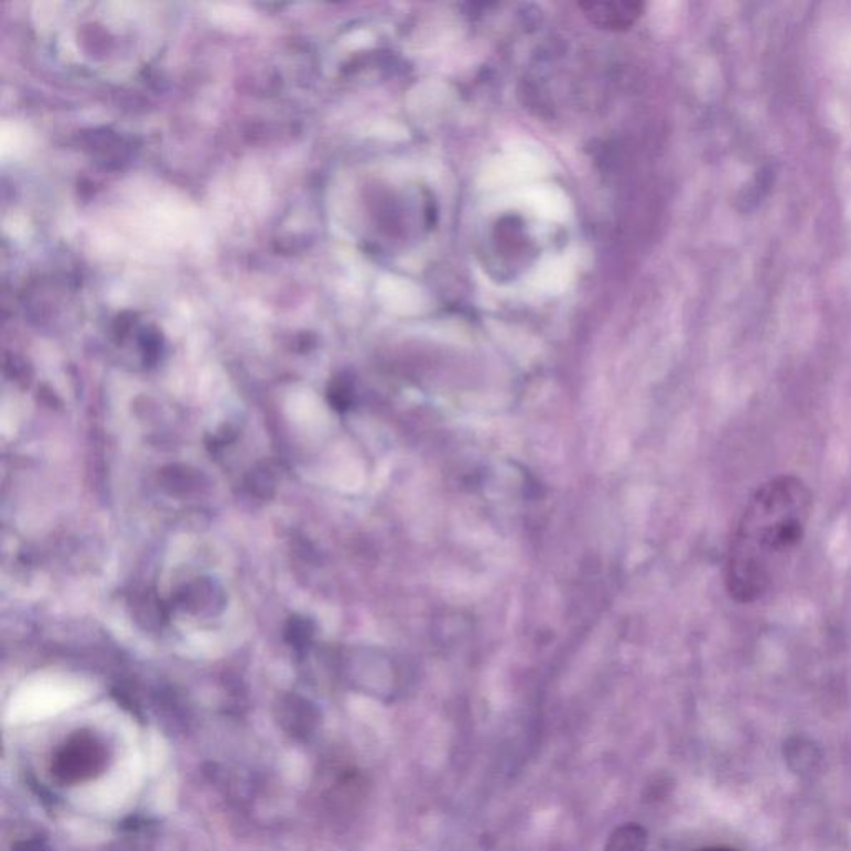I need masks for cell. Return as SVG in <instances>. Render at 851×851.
<instances>
[{
  "label": "cell",
  "instance_id": "6",
  "mask_svg": "<svg viewBox=\"0 0 851 851\" xmlns=\"http://www.w3.org/2000/svg\"><path fill=\"white\" fill-rule=\"evenodd\" d=\"M605 851H647V833L637 823L622 825L608 838Z\"/></svg>",
  "mask_w": 851,
  "mask_h": 851
},
{
  "label": "cell",
  "instance_id": "4",
  "mask_svg": "<svg viewBox=\"0 0 851 851\" xmlns=\"http://www.w3.org/2000/svg\"><path fill=\"white\" fill-rule=\"evenodd\" d=\"M132 614L137 624L146 631H160L169 618L165 604L152 591L139 592L133 597Z\"/></svg>",
  "mask_w": 851,
  "mask_h": 851
},
{
  "label": "cell",
  "instance_id": "9",
  "mask_svg": "<svg viewBox=\"0 0 851 851\" xmlns=\"http://www.w3.org/2000/svg\"><path fill=\"white\" fill-rule=\"evenodd\" d=\"M349 396H352V392H349V388L345 383H335L332 389H330V402H332L333 408L342 409V411L348 408Z\"/></svg>",
  "mask_w": 851,
  "mask_h": 851
},
{
  "label": "cell",
  "instance_id": "5",
  "mask_svg": "<svg viewBox=\"0 0 851 851\" xmlns=\"http://www.w3.org/2000/svg\"><path fill=\"white\" fill-rule=\"evenodd\" d=\"M202 474L185 466H169L160 473V483L165 491L176 496L195 493L202 486Z\"/></svg>",
  "mask_w": 851,
  "mask_h": 851
},
{
  "label": "cell",
  "instance_id": "7",
  "mask_svg": "<svg viewBox=\"0 0 851 851\" xmlns=\"http://www.w3.org/2000/svg\"><path fill=\"white\" fill-rule=\"evenodd\" d=\"M245 486L254 496L260 497V499H270L274 494V487H277V476L268 464H258L248 473Z\"/></svg>",
  "mask_w": 851,
  "mask_h": 851
},
{
  "label": "cell",
  "instance_id": "3",
  "mask_svg": "<svg viewBox=\"0 0 851 851\" xmlns=\"http://www.w3.org/2000/svg\"><path fill=\"white\" fill-rule=\"evenodd\" d=\"M176 604L195 617H215L227 605V595L220 584L208 578H198L180 589Z\"/></svg>",
  "mask_w": 851,
  "mask_h": 851
},
{
  "label": "cell",
  "instance_id": "1",
  "mask_svg": "<svg viewBox=\"0 0 851 851\" xmlns=\"http://www.w3.org/2000/svg\"><path fill=\"white\" fill-rule=\"evenodd\" d=\"M811 493L797 476L762 484L743 507L725 562V585L739 604H754L774 588L804 542Z\"/></svg>",
  "mask_w": 851,
  "mask_h": 851
},
{
  "label": "cell",
  "instance_id": "8",
  "mask_svg": "<svg viewBox=\"0 0 851 851\" xmlns=\"http://www.w3.org/2000/svg\"><path fill=\"white\" fill-rule=\"evenodd\" d=\"M313 635V622L310 618L301 617V615L290 617V621L287 622V627H284V638L294 649H304V647L310 646Z\"/></svg>",
  "mask_w": 851,
  "mask_h": 851
},
{
  "label": "cell",
  "instance_id": "10",
  "mask_svg": "<svg viewBox=\"0 0 851 851\" xmlns=\"http://www.w3.org/2000/svg\"><path fill=\"white\" fill-rule=\"evenodd\" d=\"M697 851H736V850H733V848H729V847H709V848H702V850H697Z\"/></svg>",
  "mask_w": 851,
  "mask_h": 851
},
{
  "label": "cell",
  "instance_id": "2",
  "mask_svg": "<svg viewBox=\"0 0 851 851\" xmlns=\"http://www.w3.org/2000/svg\"><path fill=\"white\" fill-rule=\"evenodd\" d=\"M579 9L592 25L605 31H627L643 15L644 4L632 0H589Z\"/></svg>",
  "mask_w": 851,
  "mask_h": 851
}]
</instances>
